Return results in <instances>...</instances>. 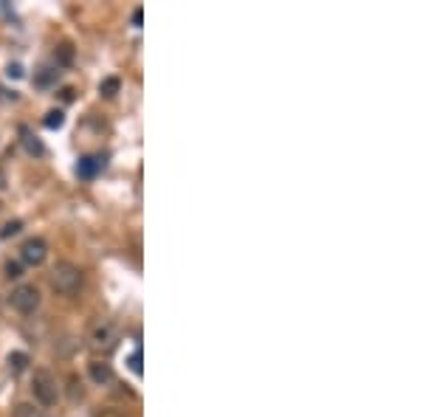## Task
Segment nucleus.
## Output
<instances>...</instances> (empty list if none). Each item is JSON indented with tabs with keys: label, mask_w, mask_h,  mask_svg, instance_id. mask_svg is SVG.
Segmentation results:
<instances>
[{
	"label": "nucleus",
	"mask_w": 423,
	"mask_h": 417,
	"mask_svg": "<svg viewBox=\"0 0 423 417\" xmlns=\"http://www.w3.org/2000/svg\"><path fill=\"white\" fill-rule=\"evenodd\" d=\"M49 282H51V287L57 290L60 296H74V294H79V290H82L85 274H82V268H76L74 263L62 260V263H57V265L51 268Z\"/></svg>",
	"instance_id": "obj_1"
},
{
	"label": "nucleus",
	"mask_w": 423,
	"mask_h": 417,
	"mask_svg": "<svg viewBox=\"0 0 423 417\" xmlns=\"http://www.w3.org/2000/svg\"><path fill=\"white\" fill-rule=\"evenodd\" d=\"M31 395L40 406H54L60 400V387H57V378L49 372V369H37L34 378H31Z\"/></svg>",
	"instance_id": "obj_2"
},
{
	"label": "nucleus",
	"mask_w": 423,
	"mask_h": 417,
	"mask_svg": "<svg viewBox=\"0 0 423 417\" xmlns=\"http://www.w3.org/2000/svg\"><path fill=\"white\" fill-rule=\"evenodd\" d=\"M88 341H91V347H94L96 353H110V350H116V344H119V327H116L110 319H99V321L91 327Z\"/></svg>",
	"instance_id": "obj_3"
},
{
	"label": "nucleus",
	"mask_w": 423,
	"mask_h": 417,
	"mask_svg": "<svg viewBox=\"0 0 423 417\" xmlns=\"http://www.w3.org/2000/svg\"><path fill=\"white\" fill-rule=\"evenodd\" d=\"M9 305H12L17 313L28 316V313H34V310L40 308V290H37L34 285H17L12 294H9Z\"/></svg>",
	"instance_id": "obj_4"
},
{
	"label": "nucleus",
	"mask_w": 423,
	"mask_h": 417,
	"mask_svg": "<svg viewBox=\"0 0 423 417\" xmlns=\"http://www.w3.org/2000/svg\"><path fill=\"white\" fill-rule=\"evenodd\" d=\"M46 257H49V242L42 240V237H28L23 245H20V260L26 263V265H42L46 263Z\"/></svg>",
	"instance_id": "obj_5"
},
{
	"label": "nucleus",
	"mask_w": 423,
	"mask_h": 417,
	"mask_svg": "<svg viewBox=\"0 0 423 417\" xmlns=\"http://www.w3.org/2000/svg\"><path fill=\"white\" fill-rule=\"evenodd\" d=\"M91 381L99 384V387L113 384V369H110V364H105V361H94V364H91Z\"/></svg>",
	"instance_id": "obj_6"
},
{
	"label": "nucleus",
	"mask_w": 423,
	"mask_h": 417,
	"mask_svg": "<svg viewBox=\"0 0 423 417\" xmlns=\"http://www.w3.org/2000/svg\"><path fill=\"white\" fill-rule=\"evenodd\" d=\"M99 166H102V161L88 155V158H82V161H79V166H76V170H79V175H82V178H91V175L99 170Z\"/></svg>",
	"instance_id": "obj_7"
},
{
	"label": "nucleus",
	"mask_w": 423,
	"mask_h": 417,
	"mask_svg": "<svg viewBox=\"0 0 423 417\" xmlns=\"http://www.w3.org/2000/svg\"><path fill=\"white\" fill-rule=\"evenodd\" d=\"M15 417H49V414L42 411L40 406H34V403H17Z\"/></svg>",
	"instance_id": "obj_8"
},
{
	"label": "nucleus",
	"mask_w": 423,
	"mask_h": 417,
	"mask_svg": "<svg viewBox=\"0 0 423 417\" xmlns=\"http://www.w3.org/2000/svg\"><path fill=\"white\" fill-rule=\"evenodd\" d=\"M26 366H28V355L26 353H12L9 355V369L12 372H23Z\"/></svg>",
	"instance_id": "obj_9"
},
{
	"label": "nucleus",
	"mask_w": 423,
	"mask_h": 417,
	"mask_svg": "<svg viewBox=\"0 0 423 417\" xmlns=\"http://www.w3.org/2000/svg\"><path fill=\"white\" fill-rule=\"evenodd\" d=\"M116 91H119V79H113V76H110V79H105V82H102V94H105V96H113Z\"/></svg>",
	"instance_id": "obj_10"
},
{
	"label": "nucleus",
	"mask_w": 423,
	"mask_h": 417,
	"mask_svg": "<svg viewBox=\"0 0 423 417\" xmlns=\"http://www.w3.org/2000/svg\"><path fill=\"white\" fill-rule=\"evenodd\" d=\"M6 276H9V279H20V276H23L20 263H6Z\"/></svg>",
	"instance_id": "obj_11"
},
{
	"label": "nucleus",
	"mask_w": 423,
	"mask_h": 417,
	"mask_svg": "<svg viewBox=\"0 0 423 417\" xmlns=\"http://www.w3.org/2000/svg\"><path fill=\"white\" fill-rule=\"evenodd\" d=\"M46 124H49V127H60V124H62V113L60 110H51L46 116Z\"/></svg>",
	"instance_id": "obj_12"
},
{
	"label": "nucleus",
	"mask_w": 423,
	"mask_h": 417,
	"mask_svg": "<svg viewBox=\"0 0 423 417\" xmlns=\"http://www.w3.org/2000/svg\"><path fill=\"white\" fill-rule=\"evenodd\" d=\"M17 231H20V223L15 220V223H6V226H3V231H0V237H12V234H17Z\"/></svg>",
	"instance_id": "obj_13"
},
{
	"label": "nucleus",
	"mask_w": 423,
	"mask_h": 417,
	"mask_svg": "<svg viewBox=\"0 0 423 417\" xmlns=\"http://www.w3.org/2000/svg\"><path fill=\"white\" fill-rule=\"evenodd\" d=\"M130 369H133V372H141V355H139V353L130 355Z\"/></svg>",
	"instance_id": "obj_14"
},
{
	"label": "nucleus",
	"mask_w": 423,
	"mask_h": 417,
	"mask_svg": "<svg viewBox=\"0 0 423 417\" xmlns=\"http://www.w3.org/2000/svg\"><path fill=\"white\" fill-rule=\"evenodd\" d=\"M26 147H28V152H42V147L37 144V141H31V136L26 133Z\"/></svg>",
	"instance_id": "obj_15"
},
{
	"label": "nucleus",
	"mask_w": 423,
	"mask_h": 417,
	"mask_svg": "<svg viewBox=\"0 0 423 417\" xmlns=\"http://www.w3.org/2000/svg\"><path fill=\"white\" fill-rule=\"evenodd\" d=\"M133 23H136V26H141V9H136V12H133Z\"/></svg>",
	"instance_id": "obj_16"
},
{
	"label": "nucleus",
	"mask_w": 423,
	"mask_h": 417,
	"mask_svg": "<svg viewBox=\"0 0 423 417\" xmlns=\"http://www.w3.org/2000/svg\"><path fill=\"white\" fill-rule=\"evenodd\" d=\"M96 417H121V414H119V411H99Z\"/></svg>",
	"instance_id": "obj_17"
},
{
	"label": "nucleus",
	"mask_w": 423,
	"mask_h": 417,
	"mask_svg": "<svg viewBox=\"0 0 423 417\" xmlns=\"http://www.w3.org/2000/svg\"><path fill=\"white\" fill-rule=\"evenodd\" d=\"M6 186V175H3V170H0V189Z\"/></svg>",
	"instance_id": "obj_18"
}]
</instances>
